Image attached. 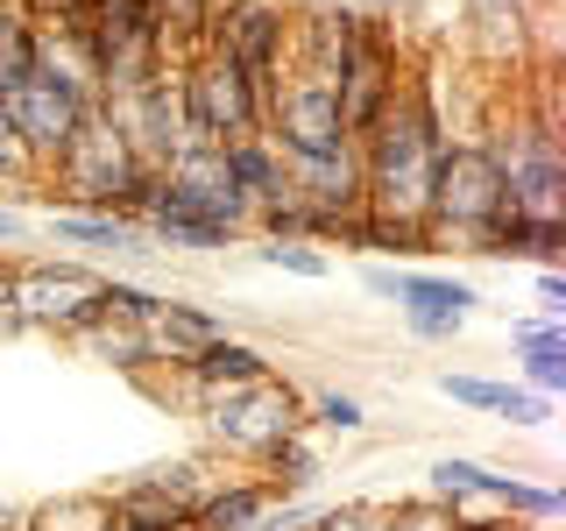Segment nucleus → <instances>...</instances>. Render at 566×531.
I'll list each match as a JSON object with an SVG mask.
<instances>
[{"label": "nucleus", "mask_w": 566, "mask_h": 531, "mask_svg": "<svg viewBox=\"0 0 566 531\" xmlns=\"http://www.w3.org/2000/svg\"><path fill=\"white\" fill-rule=\"evenodd\" d=\"M93 106H99V79H93L85 43H71V35H35V64L0 93V121L22 142L29 170L43 177L71 149V135L85 128Z\"/></svg>", "instance_id": "obj_1"}, {"label": "nucleus", "mask_w": 566, "mask_h": 531, "mask_svg": "<svg viewBox=\"0 0 566 531\" xmlns=\"http://www.w3.org/2000/svg\"><path fill=\"white\" fill-rule=\"evenodd\" d=\"M149 191H156V170L135 164L128 142L114 135V121L93 106L85 128L71 135V149L43 170L35 206L43 212H120V220H142V212H149Z\"/></svg>", "instance_id": "obj_2"}, {"label": "nucleus", "mask_w": 566, "mask_h": 531, "mask_svg": "<svg viewBox=\"0 0 566 531\" xmlns=\"http://www.w3.org/2000/svg\"><path fill=\"white\" fill-rule=\"evenodd\" d=\"M482 142H489L495 170H503L510 212H517V220H553V227H566V149H559L553 100H538V106L510 100V114L482 121Z\"/></svg>", "instance_id": "obj_3"}, {"label": "nucleus", "mask_w": 566, "mask_h": 531, "mask_svg": "<svg viewBox=\"0 0 566 531\" xmlns=\"http://www.w3.org/2000/svg\"><path fill=\"white\" fill-rule=\"evenodd\" d=\"M495 220H510V191H503V170H495L489 142L482 135H460L447 142L439 156V177H432V206H424V248H474Z\"/></svg>", "instance_id": "obj_4"}, {"label": "nucleus", "mask_w": 566, "mask_h": 531, "mask_svg": "<svg viewBox=\"0 0 566 531\" xmlns=\"http://www.w3.org/2000/svg\"><path fill=\"white\" fill-rule=\"evenodd\" d=\"M206 50L255 85L262 121H270L276 85L291 79V0H220L206 22Z\"/></svg>", "instance_id": "obj_5"}, {"label": "nucleus", "mask_w": 566, "mask_h": 531, "mask_svg": "<svg viewBox=\"0 0 566 531\" xmlns=\"http://www.w3.org/2000/svg\"><path fill=\"white\" fill-rule=\"evenodd\" d=\"M199 433L212 454H234V460H255L270 439L283 433H305V389L291 376H262V383H241V389H220V397H199Z\"/></svg>", "instance_id": "obj_6"}, {"label": "nucleus", "mask_w": 566, "mask_h": 531, "mask_svg": "<svg viewBox=\"0 0 566 531\" xmlns=\"http://www.w3.org/2000/svg\"><path fill=\"white\" fill-rule=\"evenodd\" d=\"M177 106H185V149H227V142L262 135V100L227 58H199L177 64Z\"/></svg>", "instance_id": "obj_7"}, {"label": "nucleus", "mask_w": 566, "mask_h": 531, "mask_svg": "<svg viewBox=\"0 0 566 531\" xmlns=\"http://www.w3.org/2000/svg\"><path fill=\"white\" fill-rule=\"evenodd\" d=\"M99 270L85 262H14V305H22V333L43 341H78L85 326H99Z\"/></svg>", "instance_id": "obj_8"}, {"label": "nucleus", "mask_w": 566, "mask_h": 531, "mask_svg": "<svg viewBox=\"0 0 566 531\" xmlns=\"http://www.w3.org/2000/svg\"><path fill=\"white\" fill-rule=\"evenodd\" d=\"M262 135L276 142L283 164H318V156L354 149V135H347V121H340V100H333V85L312 79V71H291V79L276 85Z\"/></svg>", "instance_id": "obj_9"}, {"label": "nucleus", "mask_w": 566, "mask_h": 531, "mask_svg": "<svg viewBox=\"0 0 566 531\" xmlns=\"http://www.w3.org/2000/svg\"><path fill=\"white\" fill-rule=\"evenodd\" d=\"M424 496H432V503H447V510L495 503V510H510V518H524V524H553L559 510H566L559 489L517 482V475L489 468V460H468V454H439L432 468H424Z\"/></svg>", "instance_id": "obj_10"}, {"label": "nucleus", "mask_w": 566, "mask_h": 531, "mask_svg": "<svg viewBox=\"0 0 566 531\" xmlns=\"http://www.w3.org/2000/svg\"><path fill=\"white\" fill-rule=\"evenodd\" d=\"M397 79H403V29L389 22V14H368V29L354 35L340 50V64H333V100H340L347 135H361L368 121L382 114V100L397 93Z\"/></svg>", "instance_id": "obj_11"}, {"label": "nucleus", "mask_w": 566, "mask_h": 531, "mask_svg": "<svg viewBox=\"0 0 566 531\" xmlns=\"http://www.w3.org/2000/svg\"><path fill=\"white\" fill-rule=\"evenodd\" d=\"M99 114L114 121V135L128 142V156L142 170H164L177 149H185V106H177V64L156 71L149 85H135V93L120 100H99Z\"/></svg>", "instance_id": "obj_12"}, {"label": "nucleus", "mask_w": 566, "mask_h": 531, "mask_svg": "<svg viewBox=\"0 0 566 531\" xmlns=\"http://www.w3.org/2000/svg\"><path fill=\"white\" fill-rule=\"evenodd\" d=\"M482 291L468 277H439V270H397V312L418 341H453L460 326L474 319Z\"/></svg>", "instance_id": "obj_13"}, {"label": "nucleus", "mask_w": 566, "mask_h": 531, "mask_svg": "<svg viewBox=\"0 0 566 531\" xmlns=\"http://www.w3.org/2000/svg\"><path fill=\"white\" fill-rule=\"evenodd\" d=\"M262 376H276L270 354H262L255 341H241V333H220V341H206L185 368H177V389H185V397L199 404V397H220V389L262 383Z\"/></svg>", "instance_id": "obj_14"}, {"label": "nucleus", "mask_w": 566, "mask_h": 531, "mask_svg": "<svg viewBox=\"0 0 566 531\" xmlns=\"http://www.w3.org/2000/svg\"><path fill=\"white\" fill-rule=\"evenodd\" d=\"M227 333V319L220 312H206V305H185V298H156V312L142 319V341H149V362L156 368H185L191 354H199L206 341H220Z\"/></svg>", "instance_id": "obj_15"}, {"label": "nucleus", "mask_w": 566, "mask_h": 531, "mask_svg": "<svg viewBox=\"0 0 566 531\" xmlns=\"http://www.w3.org/2000/svg\"><path fill=\"white\" fill-rule=\"evenodd\" d=\"M531 29H538L531 0H468V43L489 71H517Z\"/></svg>", "instance_id": "obj_16"}, {"label": "nucleus", "mask_w": 566, "mask_h": 531, "mask_svg": "<svg viewBox=\"0 0 566 531\" xmlns=\"http://www.w3.org/2000/svg\"><path fill=\"white\" fill-rule=\"evenodd\" d=\"M255 482L270 489V503H305V496L326 482V454H318V439H312V425L305 433H283V439H270V447L255 454Z\"/></svg>", "instance_id": "obj_17"}, {"label": "nucleus", "mask_w": 566, "mask_h": 531, "mask_svg": "<svg viewBox=\"0 0 566 531\" xmlns=\"http://www.w3.org/2000/svg\"><path fill=\"white\" fill-rule=\"evenodd\" d=\"M50 235L71 241V248H93V256H156V241H149V227L142 220H120V212H50Z\"/></svg>", "instance_id": "obj_18"}, {"label": "nucleus", "mask_w": 566, "mask_h": 531, "mask_svg": "<svg viewBox=\"0 0 566 531\" xmlns=\"http://www.w3.org/2000/svg\"><path fill=\"white\" fill-rule=\"evenodd\" d=\"M468 256H495V262H531V270H559V256H566V227L553 220H495L482 241L468 248Z\"/></svg>", "instance_id": "obj_19"}, {"label": "nucleus", "mask_w": 566, "mask_h": 531, "mask_svg": "<svg viewBox=\"0 0 566 531\" xmlns=\"http://www.w3.org/2000/svg\"><path fill=\"white\" fill-rule=\"evenodd\" d=\"M220 164H227V177H234V191L248 199V212H255V206H270V199H283V191H291V164H283V156H276V142H270V135L227 142V149H220Z\"/></svg>", "instance_id": "obj_20"}, {"label": "nucleus", "mask_w": 566, "mask_h": 531, "mask_svg": "<svg viewBox=\"0 0 566 531\" xmlns=\"http://www.w3.org/2000/svg\"><path fill=\"white\" fill-rule=\"evenodd\" d=\"M262 510H270V489H262L255 475H241V482H212L199 496V510H191L185 531H248Z\"/></svg>", "instance_id": "obj_21"}, {"label": "nucleus", "mask_w": 566, "mask_h": 531, "mask_svg": "<svg viewBox=\"0 0 566 531\" xmlns=\"http://www.w3.org/2000/svg\"><path fill=\"white\" fill-rule=\"evenodd\" d=\"M78 347L93 354V362L106 368H120V376H149V341H142V326H128V319H99V326H85L78 333Z\"/></svg>", "instance_id": "obj_22"}, {"label": "nucleus", "mask_w": 566, "mask_h": 531, "mask_svg": "<svg viewBox=\"0 0 566 531\" xmlns=\"http://www.w3.org/2000/svg\"><path fill=\"white\" fill-rule=\"evenodd\" d=\"M517 362H524V383L538 389V397H559L566 389V326H545L538 341H524Z\"/></svg>", "instance_id": "obj_23"}, {"label": "nucleus", "mask_w": 566, "mask_h": 531, "mask_svg": "<svg viewBox=\"0 0 566 531\" xmlns=\"http://www.w3.org/2000/svg\"><path fill=\"white\" fill-rule=\"evenodd\" d=\"M22 531H106V496H57V503H35Z\"/></svg>", "instance_id": "obj_24"}, {"label": "nucleus", "mask_w": 566, "mask_h": 531, "mask_svg": "<svg viewBox=\"0 0 566 531\" xmlns=\"http://www.w3.org/2000/svg\"><path fill=\"white\" fill-rule=\"evenodd\" d=\"M29 64H35V29H29V14L14 8V0H0V93H8Z\"/></svg>", "instance_id": "obj_25"}, {"label": "nucleus", "mask_w": 566, "mask_h": 531, "mask_svg": "<svg viewBox=\"0 0 566 531\" xmlns=\"http://www.w3.org/2000/svg\"><path fill=\"white\" fill-rule=\"evenodd\" d=\"M305 425L340 433V439H361L368 433V412H361V397H347V389H318V397H305Z\"/></svg>", "instance_id": "obj_26"}, {"label": "nucleus", "mask_w": 566, "mask_h": 531, "mask_svg": "<svg viewBox=\"0 0 566 531\" xmlns=\"http://www.w3.org/2000/svg\"><path fill=\"white\" fill-rule=\"evenodd\" d=\"M142 482H149V489H164L170 503L199 510V496L212 489V475H206V460H156V468H142Z\"/></svg>", "instance_id": "obj_27"}, {"label": "nucleus", "mask_w": 566, "mask_h": 531, "mask_svg": "<svg viewBox=\"0 0 566 531\" xmlns=\"http://www.w3.org/2000/svg\"><path fill=\"white\" fill-rule=\"evenodd\" d=\"M255 262L262 270H283V277H333V256L326 248H312V241H255Z\"/></svg>", "instance_id": "obj_28"}, {"label": "nucleus", "mask_w": 566, "mask_h": 531, "mask_svg": "<svg viewBox=\"0 0 566 531\" xmlns=\"http://www.w3.org/2000/svg\"><path fill=\"white\" fill-rule=\"evenodd\" d=\"M382 531H460V518L432 496H403V503H382Z\"/></svg>", "instance_id": "obj_29"}, {"label": "nucleus", "mask_w": 566, "mask_h": 531, "mask_svg": "<svg viewBox=\"0 0 566 531\" xmlns=\"http://www.w3.org/2000/svg\"><path fill=\"white\" fill-rule=\"evenodd\" d=\"M14 8L29 14L35 35H71V43H85V0H14Z\"/></svg>", "instance_id": "obj_30"}, {"label": "nucleus", "mask_w": 566, "mask_h": 531, "mask_svg": "<svg viewBox=\"0 0 566 531\" xmlns=\"http://www.w3.org/2000/svg\"><path fill=\"white\" fill-rule=\"evenodd\" d=\"M156 298H164V291H149V283H128V277H106V283H99L106 319H128V326H142V319L156 312Z\"/></svg>", "instance_id": "obj_31"}, {"label": "nucleus", "mask_w": 566, "mask_h": 531, "mask_svg": "<svg viewBox=\"0 0 566 531\" xmlns=\"http://www.w3.org/2000/svg\"><path fill=\"white\" fill-rule=\"evenodd\" d=\"M43 191V177L29 170V156H22V142L8 135V121H0V199H35Z\"/></svg>", "instance_id": "obj_32"}, {"label": "nucleus", "mask_w": 566, "mask_h": 531, "mask_svg": "<svg viewBox=\"0 0 566 531\" xmlns=\"http://www.w3.org/2000/svg\"><path fill=\"white\" fill-rule=\"evenodd\" d=\"M495 418H510L517 433H531V425L553 418V397H538V389H510V383H503V404H495Z\"/></svg>", "instance_id": "obj_33"}, {"label": "nucleus", "mask_w": 566, "mask_h": 531, "mask_svg": "<svg viewBox=\"0 0 566 531\" xmlns=\"http://www.w3.org/2000/svg\"><path fill=\"white\" fill-rule=\"evenodd\" d=\"M305 531H382V503H340V510H318Z\"/></svg>", "instance_id": "obj_34"}, {"label": "nucleus", "mask_w": 566, "mask_h": 531, "mask_svg": "<svg viewBox=\"0 0 566 531\" xmlns=\"http://www.w3.org/2000/svg\"><path fill=\"white\" fill-rule=\"evenodd\" d=\"M439 389H447L453 404H468V412H495V404H503V383H489V376H439Z\"/></svg>", "instance_id": "obj_35"}, {"label": "nucleus", "mask_w": 566, "mask_h": 531, "mask_svg": "<svg viewBox=\"0 0 566 531\" xmlns=\"http://www.w3.org/2000/svg\"><path fill=\"white\" fill-rule=\"evenodd\" d=\"M538 319H566V270H538Z\"/></svg>", "instance_id": "obj_36"}, {"label": "nucleus", "mask_w": 566, "mask_h": 531, "mask_svg": "<svg viewBox=\"0 0 566 531\" xmlns=\"http://www.w3.org/2000/svg\"><path fill=\"white\" fill-rule=\"evenodd\" d=\"M0 333H8V341L22 333V305H14V270L0 277Z\"/></svg>", "instance_id": "obj_37"}, {"label": "nucleus", "mask_w": 566, "mask_h": 531, "mask_svg": "<svg viewBox=\"0 0 566 531\" xmlns=\"http://www.w3.org/2000/svg\"><path fill=\"white\" fill-rule=\"evenodd\" d=\"M22 241H29V212H14L0 199V248H22Z\"/></svg>", "instance_id": "obj_38"}, {"label": "nucleus", "mask_w": 566, "mask_h": 531, "mask_svg": "<svg viewBox=\"0 0 566 531\" xmlns=\"http://www.w3.org/2000/svg\"><path fill=\"white\" fill-rule=\"evenodd\" d=\"M361 283H368L376 298H397V270H389V262H368V270H361Z\"/></svg>", "instance_id": "obj_39"}, {"label": "nucleus", "mask_w": 566, "mask_h": 531, "mask_svg": "<svg viewBox=\"0 0 566 531\" xmlns=\"http://www.w3.org/2000/svg\"><path fill=\"white\" fill-rule=\"evenodd\" d=\"M8 270H14V256H8V248H0V277H8Z\"/></svg>", "instance_id": "obj_40"}, {"label": "nucleus", "mask_w": 566, "mask_h": 531, "mask_svg": "<svg viewBox=\"0 0 566 531\" xmlns=\"http://www.w3.org/2000/svg\"><path fill=\"white\" fill-rule=\"evenodd\" d=\"M106 531H135V524H114V518H106Z\"/></svg>", "instance_id": "obj_41"}, {"label": "nucleus", "mask_w": 566, "mask_h": 531, "mask_svg": "<svg viewBox=\"0 0 566 531\" xmlns=\"http://www.w3.org/2000/svg\"><path fill=\"white\" fill-rule=\"evenodd\" d=\"M538 531H545V524H538Z\"/></svg>", "instance_id": "obj_42"}]
</instances>
